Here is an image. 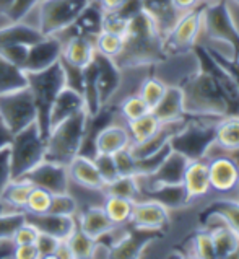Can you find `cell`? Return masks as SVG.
I'll list each match as a JSON object with an SVG mask.
<instances>
[{
	"label": "cell",
	"instance_id": "obj_14",
	"mask_svg": "<svg viewBox=\"0 0 239 259\" xmlns=\"http://www.w3.org/2000/svg\"><path fill=\"white\" fill-rule=\"evenodd\" d=\"M64 42L59 36H44L28 49V59L25 64V72L44 70L61 61Z\"/></svg>",
	"mask_w": 239,
	"mask_h": 259
},
{
	"label": "cell",
	"instance_id": "obj_47",
	"mask_svg": "<svg viewBox=\"0 0 239 259\" xmlns=\"http://www.w3.org/2000/svg\"><path fill=\"white\" fill-rule=\"evenodd\" d=\"M38 235H39V232L36 230L31 224L23 222V224L15 228V232L12 235V240H13L15 245H34Z\"/></svg>",
	"mask_w": 239,
	"mask_h": 259
},
{
	"label": "cell",
	"instance_id": "obj_9",
	"mask_svg": "<svg viewBox=\"0 0 239 259\" xmlns=\"http://www.w3.org/2000/svg\"><path fill=\"white\" fill-rule=\"evenodd\" d=\"M0 121L13 136L38 121V109L29 87L0 95Z\"/></svg>",
	"mask_w": 239,
	"mask_h": 259
},
{
	"label": "cell",
	"instance_id": "obj_12",
	"mask_svg": "<svg viewBox=\"0 0 239 259\" xmlns=\"http://www.w3.org/2000/svg\"><path fill=\"white\" fill-rule=\"evenodd\" d=\"M21 180L28 181L31 186L46 189L51 194L67 192L70 184L67 165L57 163V161H52L47 158H44L41 163H38L33 169H29L26 175L21 176Z\"/></svg>",
	"mask_w": 239,
	"mask_h": 259
},
{
	"label": "cell",
	"instance_id": "obj_45",
	"mask_svg": "<svg viewBox=\"0 0 239 259\" xmlns=\"http://www.w3.org/2000/svg\"><path fill=\"white\" fill-rule=\"evenodd\" d=\"M59 241L56 236L52 235H47V233H41L38 235V238L34 241V246L38 249V254H39V259H51L54 257V253L59 246Z\"/></svg>",
	"mask_w": 239,
	"mask_h": 259
},
{
	"label": "cell",
	"instance_id": "obj_22",
	"mask_svg": "<svg viewBox=\"0 0 239 259\" xmlns=\"http://www.w3.org/2000/svg\"><path fill=\"white\" fill-rule=\"evenodd\" d=\"M77 227L89 238L98 240L116 227L104 212L103 205H89L77 213Z\"/></svg>",
	"mask_w": 239,
	"mask_h": 259
},
{
	"label": "cell",
	"instance_id": "obj_23",
	"mask_svg": "<svg viewBox=\"0 0 239 259\" xmlns=\"http://www.w3.org/2000/svg\"><path fill=\"white\" fill-rule=\"evenodd\" d=\"M67 168H69V176L72 183L89 188V189H98V191L104 189V181L91 157L77 155V157L67 165Z\"/></svg>",
	"mask_w": 239,
	"mask_h": 259
},
{
	"label": "cell",
	"instance_id": "obj_36",
	"mask_svg": "<svg viewBox=\"0 0 239 259\" xmlns=\"http://www.w3.org/2000/svg\"><path fill=\"white\" fill-rule=\"evenodd\" d=\"M189 245L192 253L190 256L194 257H200V259H215V246H213V240L208 228L204 230H199L197 233H194V236L189 240Z\"/></svg>",
	"mask_w": 239,
	"mask_h": 259
},
{
	"label": "cell",
	"instance_id": "obj_8",
	"mask_svg": "<svg viewBox=\"0 0 239 259\" xmlns=\"http://www.w3.org/2000/svg\"><path fill=\"white\" fill-rule=\"evenodd\" d=\"M202 9H204V2L179 15L173 28L163 38L166 57L187 54L197 46L199 36L202 34Z\"/></svg>",
	"mask_w": 239,
	"mask_h": 259
},
{
	"label": "cell",
	"instance_id": "obj_20",
	"mask_svg": "<svg viewBox=\"0 0 239 259\" xmlns=\"http://www.w3.org/2000/svg\"><path fill=\"white\" fill-rule=\"evenodd\" d=\"M156 232L133 230L129 225L124 235L111 246V257H140L144 251L156 240Z\"/></svg>",
	"mask_w": 239,
	"mask_h": 259
},
{
	"label": "cell",
	"instance_id": "obj_19",
	"mask_svg": "<svg viewBox=\"0 0 239 259\" xmlns=\"http://www.w3.org/2000/svg\"><path fill=\"white\" fill-rule=\"evenodd\" d=\"M80 111H86L85 109V101L81 93L77 90H73L70 87H64L59 95L56 96L54 103H52L51 111H49V131L54 129L56 125L64 122L69 117L75 116Z\"/></svg>",
	"mask_w": 239,
	"mask_h": 259
},
{
	"label": "cell",
	"instance_id": "obj_25",
	"mask_svg": "<svg viewBox=\"0 0 239 259\" xmlns=\"http://www.w3.org/2000/svg\"><path fill=\"white\" fill-rule=\"evenodd\" d=\"M152 113L158 117L160 122H173L177 119H182L185 116L182 88L179 85L168 87L160 103L152 109Z\"/></svg>",
	"mask_w": 239,
	"mask_h": 259
},
{
	"label": "cell",
	"instance_id": "obj_40",
	"mask_svg": "<svg viewBox=\"0 0 239 259\" xmlns=\"http://www.w3.org/2000/svg\"><path fill=\"white\" fill-rule=\"evenodd\" d=\"M94 165L98 168V171L104 181V186L108 183H113L116 178H119V171H117V166H116V161H114V155H109V153H96L94 157Z\"/></svg>",
	"mask_w": 239,
	"mask_h": 259
},
{
	"label": "cell",
	"instance_id": "obj_13",
	"mask_svg": "<svg viewBox=\"0 0 239 259\" xmlns=\"http://www.w3.org/2000/svg\"><path fill=\"white\" fill-rule=\"evenodd\" d=\"M182 189L185 194V204H192L207 196L212 191L208 178V158H192L184 169Z\"/></svg>",
	"mask_w": 239,
	"mask_h": 259
},
{
	"label": "cell",
	"instance_id": "obj_6",
	"mask_svg": "<svg viewBox=\"0 0 239 259\" xmlns=\"http://www.w3.org/2000/svg\"><path fill=\"white\" fill-rule=\"evenodd\" d=\"M44 158H46V139L42 137L36 122L12 137L10 160L13 180L26 175Z\"/></svg>",
	"mask_w": 239,
	"mask_h": 259
},
{
	"label": "cell",
	"instance_id": "obj_4",
	"mask_svg": "<svg viewBox=\"0 0 239 259\" xmlns=\"http://www.w3.org/2000/svg\"><path fill=\"white\" fill-rule=\"evenodd\" d=\"M88 121L89 114L86 111H80L75 116L51 129L46 137V158L69 165L77 155H80L86 136Z\"/></svg>",
	"mask_w": 239,
	"mask_h": 259
},
{
	"label": "cell",
	"instance_id": "obj_53",
	"mask_svg": "<svg viewBox=\"0 0 239 259\" xmlns=\"http://www.w3.org/2000/svg\"><path fill=\"white\" fill-rule=\"evenodd\" d=\"M171 4H173V7L179 13H184V12L194 9V7H197L202 2L200 0H171Z\"/></svg>",
	"mask_w": 239,
	"mask_h": 259
},
{
	"label": "cell",
	"instance_id": "obj_57",
	"mask_svg": "<svg viewBox=\"0 0 239 259\" xmlns=\"http://www.w3.org/2000/svg\"><path fill=\"white\" fill-rule=\"evenodd\" d=\"M200 2H212V0H200Z\"/></svg>",
	"mask_w": 239,
	"mask_h": 259
},
{
	"label": "cell",
	"instance_id": "obj_55",
	"mask_svg": "<svg viewBox=\"0 0 239 259\" xmlns=\"http://www.w3.org/2000/svg\"><path fill=\"white\" fill-rule=\"evenodd\" d=\"M12 4H13V0H0V17L7 18V13H9Z\"/></svg>",
	"mask_w": 239,
	"mask_h": 259
},
{
	"label": "cell",
	"instance_id": "obj_26",
	"mask_svg": "<svg viewBox=\"0 0 239 259\" xmlns=\"http://www.w3.org/2000/svg\"><path fill=\"white\" fill-rule=\"evenodd\" d=\"M44 38L38 28L25 23V21H9L0 26V48L13 46V44H31Z\"/></svg>",
	"mask_w": 239,
	"mask_h": 259
},
{
	"label": "cell",
	"instance_id": "obj_41",
	"mask_svg": "<svg viewBox=\"0 0 239 259\" xmlns=\"http://www.w3.org/2000/svg\"><path fill=\"white\" fill-rule=\"evenodd\" d=\"M129 20L121 15L119 12L116 13H103V21H101V31H108V33H114L124 38V34L127 33V28H129Z\"/></svg>",
	"mask_w": 239,
	"mask_h": 259
},
{
	"label": "cell",
	"instance_id": "obj_43",
	"mask_svg": "<svg viewBox=\"0 0 239 259\" xmlns=\"http://www.w3.org/2000/svg\"><path fill=\"white\" fill-rule=\"evenodd\" d=\"M25 222V212L0 213V240L12 238L15 228Z\"/></svg>",
	"mask_w": 239,
	"mask_h": 259
},
{
	"label": "cell",
	"instance_id": "obj_37",
	"mask_svg": "<svg viewBox=\"0 0 239 259\" xmlns=\"http://www.w3.org/2000/svg\"><path fill=\"white\" fill-rule=\"evenodd\" d=\"M67 243L72 249L73 259H88L91 257V249L94 245V240L89 238L88 235H85L83 232L77 227L75 232H73L69 238H67Z\"/></svg>",
	"mask_w": 239,
	"mask_h": 259
},
{
	"label": "cell",
	"instance_id": "obj_39",
	"mask_svg": "<svg viewBox=\"0 0 239 259\" xmlns=\"http://www.w3.org/2000/svg\"><path fill=\"white\" fill-rule=\"evenodd\" d=\"M51 213H57V215H70V217H77L78 213V204L75 201L69 191L62 192V194H52V201L49 210Z\"/></svg>",
	"mask_w": 239,
	"mask_h": 259
},
{
	"label": "cell",
	"instance_id": "obj_52",
	"mask_svg": "<svg viewBox=\"0 0 239 259\" xmlns=\"http://www.w3.org/2000/svg\"><path fill=\"white\" fill-rule=\"evenodd\" d=\"M54 257L56 259H73L72 249L69 246V243H67V240L59 241V246H57L56 253H54Z\"/></svg>",
	"mask_w": 239,
	"mask_h": 259
},
{
	"label": "cell",
	"instance_id": "obj_17",
	"mask_svg": "<svg viewBox=\"0 0 239 259\" xmlns=\"http://www.w3.org/2000/svg\"><path fill=\"white\" fill-rule=\"evenodd\" d=\"M94 152L114 155L130 145V136L124 121H109L94 134Z\"/></svg>",
	"mask_w": 239,
	"mask_h": 259
},
{
	"label": "cell",
	"instance_id": "obj_58",
	"mask_svg": "<svg viewBox=\"0 0 239 259\" xmlns=\"http://www.w3.org/2000/svg\"><path fill=\"white\" fill-rule=\"evenodd\" d=\"M236 197H239V191H237V196H236Z\"/></svg>",
	"mask_w": 239,
	"mask_h": 259
},
{
	"label": "cell",
	"instance_id": "obj_32",
	"mask_svg": "<svg viewBox=\"0 0 239 259\" xmlns=\"http://www.w3.org/2000/svg\"><path fill=\"white\" fill-rule=\"evenodd\" d=\"M166 88H168V85L164 83L160 77L147 75L138 83L137 93L140 95V98L147 103V106L150 108V111H152L160 103V100L163 98V95H164V92H166Z\"/></svg>",
	"mask_w": 239,
	"mask_h": 259
},
{
	"label": "cell",
	"instance_id": "obj_10",
	"mask_svg": "<svg viewBox=\"0 0 239 259\" xmlns=\"http://www.w3.org/2000/svg\"><path fill=\"white\" fill-rule=\"evenodd\" d=\"M129 225L133 230L161 233L171 225V210L156 199H137V201H133Z\"/></svg>",
	"mask_w": 239,
	"mask_h": 259
},
{
	"label": "cell",
	"instance_id": "obj_35",
	"mask_svg": "<svg viewBox=\"0 0 239 259\" xmlns=\"http://www.w3.org/2000/svg\"><path fill=\"white\" fill-rule=\"evenodd\" d=\"M104 194H116L122 196L132 201L140 199V186L137 176H119L113 183H108L104 186Z\"/></svg>",
	"mask_w": 239,
	"mask_h": 259
},
{
	"label": "cell",
	"instance_id": "obj_5",
	"mask_svg": "<svg viewBox=\"0 0 239 259\" xmlns=\"http://www.w3.org/2000/svg\"><path fill=\"white\" fill-rule=\"evenodd\" d=\"M28 87L33 93V98L38 109V127L42 137L46 139L49 134V111L54 103L59 92L65 87V72L62 62L59 61L51 67L38 70V72H26Z\"/></svg>",
	"mask_w": 239,
	"mask_h": 259
},
{
	"label": "cell",
	"instance_id": "obj_7",
	"mask_svg": "<svg viewBox=\"0 0 239 259\" xmlns=\"http://www.w3.org/2000/svg\"><path fill=\"white\" fill-rule=\"evenodd\" d=\"M202 33L210 41L223 42L233 49L234 59L239 61V29L231 17L228 0L204 2L202 9Z\"/></svg>",
	"mask_w": 239,
	"mask_h": 259
},
{
	"label": "cell",
	"instance_id": "obj_30",
	"mask_svg": "<svg viewBox=\"0 0 239 259\" xmlns=\"http://www.w3.org/2000/svg\"><path fill=\"white\" fill-rule=\"evenodd\" d=\"M28 87L26 72L0 56V95L12 93Z\"/></svg>",
	"mask_w": 239,
	"mask_h": 259
},
{
	"label": "cell",
	"instance_id": "obj_15",
	"mask_svg": "<svg viewBox=\"0 0 239 259\" xmlns=\"http://www.w3.org/2000/svg\"><path fill=\"white\" fill-rule=\"evenodd\" d=\"M96 64V85H98V93L101 105L109 106V103L114 100V96L122 83V70L117 67V64L109 57L101 54H94Z\"/></svg>",
	"mask_w": 239,
	"mask_h": 259
},
{
	"label": "cell",
	"instance_id": "obj_34",
	"mask_svg": "<svg viewBox=\"0 0 239 259\" xmlns=\"http://www.w3.org/2000/svg\"><path fill=\"white\" fill-rule=\"evenodd\" d=\"M94 49L96 53L109 57L116 61V59L121 56L122 49H124V38L114 33H108V31H100L94 36Z\"/></svg>",
	"mask_w": 239,
	"mask_h": 259
},
{
	"label": "cell",
	"instance_id": "obj_33",
	"mask_svg": "<svg viewBox=\"0 0 239 259\" xmlns=\"http://www.w3.org/2000/svg\"><path fill=\"white\" fill-rule=\"evenodd\" d=\"M116 109H117V113L124 122L137 119V117L144 116L150 111V108H148L147 103L140 98V95L137 92L130 93V95H125L124 98L119 100V103L116 105Z\"/></svg>",
	"mask_w": 239,
	"mask_h": 259
},
{
	"label": "cell",
	"instance_id": "obj_3",
	"mask_svg": "<svg viewBox=\"0 0 239 259\" xmlns=\"http://www.w3.org/2000/svg\"><path fill=\"white\" fill-rule=\"evenodd\" d=\"M91 2L93 0H39L21 21L38 28L44 36H56L75 23Z\"/></svg>",
	"mask_w": 239,
	"mask_h": 259
},
{
	"label": "cell",
	"instance_id": "obj_46",
	"mask_svg": "<svg viewBox=\"0 0 239 259\" xmlns=\"http://www.w3.org/2000/svg\"><path fill=\"white\" fill-rule=\"evenodd\" d=\"M12 180H13V176H12L10 145H7L0 149V196H2V192L9 186Z\"/></svg>",
	"mask_w": 239,
	"mask_h": 259
},
{
	"label": "cell",
	"instance_id": "obj_31",
	"mask_svg": "<svg viewBox=\"0 0 239 259\" xmlns=\"http://www.w3.org/2000/svg\"><path fill=\"white\" fill-rule=\"evenodd\" d=\"M161 124L163 122H160V119L152 111H148L147 114L137 117V119L125 122L127 131H129V136H130V144H140L153 137L161 127Z\"/></svg>",
	"mask_w": 239,
	"mask_h": 259
},
{
	"label": "cell",
	"instance_id": "obj_18",
	"mask_svg": "<svg viewBox=\"0 0 239 259\" xmlns=\"http://www.w3.org/2000/svg\"><path fill=\"white\" fill-rule=\"evenodd\" d=\"M239 150V116L226 114L215 122V142L205 153L210 157L215 153H234Z\"/></svg>",
	"mask_w": 239,
	"mask_h": 259
},
{
	"label": "cell",
	"instance_id": "obj_50",
	"mask_svg": "<svg viewBox=\"0 0 239 259\" xmlns=\"http://www.w3.org/2000/svg\"><path fill=\"white\" fill-rule=\"evenodd\" d=\"M111 245L106 241V240H94V245H93V249H91V257H96V259H106V257H111Z\"/></svg>",
	"mask_w": 239,
	"mask_h": 259
},
{
	"label": "cell",
	"instance_id": "obj_29",
	"mask_svg": "<svg viewBox=\"0 0 239 259\" xmlns=\"http://www.w3.org/2000/svg\"><path fill=\"white\" fill-rule=\"evenodd\" d=\"M103 209L106 212L108 219L114 225H129L133 209V201L122 196L116 194H104L103 199Z\"/></svg>",
	"mask_w": 239,
	"mask_h": 259
},
{
	"label": "cell",
	"instance_id": "obj_54",
	"mask_svg": "<svg viewBox=\"0 0 239 259\" xmlns=\"http://www.w3.org/2000/svg\"><path fill=\"white\" fill-rule=\"evenodd\" d=\"M12 137H13V134L12 132L7 129V125L0 121V149L2 147H7V145H10V142H12Z\"/></svg>",
	"mask_w": 239,
	"mask_h": 259
},
{
	"label": "cell",
	"instance_id": "obj_16",
	"mask_svg": "<svg viewBox=\"0 0 239 259\" xmlns=\"http://www.w3.org/2000/svg\"><path fill=\"white\" fill-rule=\"evenodd\" d=\"M25 222L31 224L38 232L52 235L57 240H67L77 228L75 217L57 215V213H51V212H44V213L25 212Z\"/></svg>",
	"mask_w": 239,
	"mask_h": 259
},
{
	"label": "cell",
	"instance_id": "obj_28",
	"mask_svg": "<svg viewBox=\"0 0 239 259\" xmlns=\"http://www.w3.org/2000/svg\"><path fill=\"white\" fill-rule=\"evenodd\" d=\"M205 215H215L221 219L239 235V197L221 196L207 207L205 212L202 213V217Z\"/></svg>",
	"mask_w": 239,
	"mask_h": 259
},
{
	"label": "cell",
	"instance_id": "obj_56",
	"mask_svg": "<svg viewBox=\"0 0 239 259\" xmlns=\"http://www.w3.org/2000/svg\"><path fill=\"white\" fill-rule=\"evenodd\" d=\"M231 2H234L236 5H239V0H231Z\"/></svg>",
	"mask_w": 239,
	"mask_h": 259
},
{
	"label": "cell",
	"instance_id": "obj_51",
	"mask_svg": "<svg viewBox=\"0 0 239 259\" xmlns=\"http://www.w3.org/2000/svg\"><path fill=\"white\" fill-rule=\"evenodd\" d=\"M94 2L100 5V9L104 13H116L121 12L129 0H94Z\"/></svg>",
	"mask_w": 239,
	"mask_h": 259
},
{
	"label": "cell",
	"instance_id": "obj_42",
	"mask_svg": "<svg viewBox=\"0 0 239 259\" xmlns=\"http://www.w3.org/2000/svg\"><path fill=\"white\" fill-rule=\"evenodd\" d=\"M114 161L119 176H137V158L130 153L129 147L114 153Z\"/></svg>",
	"mask_w": 239,
	"mask_h": 259
},
{
	"label": "cell",
	"instance_id": "obj_24",
	"mask_svg": "<svg viewBox=\"0 0 239 259\" xmlns=\"http://www.w3.org/2000/svg\"><path fill=\"white\" fill-rule=\"evenodd\" d=\"M216 219H218V217H216ZM218 220L221 222V224L205 225V228L210 230L216 257H220V259L239 257V235L229 225H226L221 219H218Z\"/></svg>",
	"mask_w": 239,
	"mask_h": 259
},
{
	"label": "cell",
	"instance_id": "obj_1",
	"mask_svg": "<svg viewBox=\"0 0 239 259\" xmlns=\"http://www.w3.org/2000/svg\"><path fill=\"white\" fill-rule=\"evenodd\" d=\"M166 59L163 48V34L156 28L153 20L140 10L132 15L129 28L124 34V49L116 59L121 70L152 67Z\"/></svg>",
	"mask_w": 239,
	"mask_h": 259
},
{
	"label": "cell",
	"instance_id": "obj_27",
	"mask_svg": "<svg viewBox=\"0 0 239 259\" xmlns=\"http://www.w3.org/2000/svg\"><path fill=\"white\" fill-rule=\"evenodd\" d=\"M140 4H141V10L153 20V23L160 29L163 38L173 28L176 20L179 18V15H181L173 7L171 0H140Z\"/></svg>",
	"mask_w": 239,
	"mask_h": 259
},
{
	"label": "cell",
	"instance_id": "obj_11",
	"mask_svg": "<svg viewBox=\"0 0 239 259\" xmlns=\"http://www.w3.org/2000/svg\"><path fill=\"white\" fill-rule=\"evenodd\" d=\"M208 158V178L212 191L220 196H237L239 165L229 153H215Z\"/></svg>",
	"mask_w": 239,
	"mask_h": 259
},
{
	"label": "cell",
	"instance_id": "obj_21",
	"mask_svg": "<svg viewBox=\"0 0 239 259\" xmlns=\"http://www.w3.org/2000/svg\"><path fill=\"white\" fill-rule=\"evenodd\" d=\"M62 62L80 69H83L88 64L93 62L96 54L93 38H88V36H69V38L62 39Z\"/></svg>",
	"mask_w": 239,
	"mask_h": 259
},
{
	"label": "cell",
	"instance_id": "obj_49",
	"mask_svg": "<svg viewBox=\"0 0 239 259\" xmlns=\"http://www.w3.org/2000/svg\"><path fill=\"white\" fill-rule=\"evenodd\" d=\"M12 257L15 259H39L34 245H15Z\"/></svg>",
	"mask_w": 239,
	"mask_h": 259
},
{
	"label": "cell",
	"instance_id": "obj_38",
	"mask_svg": "<svg viewBox=\"0 0 239 259\" xmlns=\"http://www.w3.org/2000/svg\"><path fill=\"white\" fill-rule=\"evenodd\" d=\"M51 201H52V194L49 191L33 186L31 191H29V194H28L25 212L26 213H44V212H47L49 207H51Z\"/></svg>",
	"mask_w": 239,
	"mask_h": 259
},
{
	"label": "cell",
	"instance_id": "obj_2",
	"mask_svg": "<svg viewBox=\"0 0 239 259\" xmlns=\"http://www.w3.org/2000/svg\"><path fill=\"white\" fill-rule=\"evenodd\" d=\"M184 93V108L189 116L221 117L229 114V105L218 80L213 73L202 67L179 85Z\"/></svg>",
	"mask_w": 239,
	"mask_h": 259
},
{
	"label": "cell",
	"instance_id": "obj_48",
	"mask_svg": "<svg viewBox=\"0 0 239 259\" xmlns=\"http://www.w3.org/2000/svg\"><path fill=\"white\" fill-rule=\"evenodd\" d=\"M38 4H39V0H13L10 10L7 13V20L21 21Z\"/></svg>",
	"mask_w": 239,
	"mask_h": 259
},
{
	"label": "cell",
	"instance_id": "obj_44",
	"mask_svg": "<svg viewBox=\"0 0 239 259\" xmlns=\"http://www.w3.org/2000/svg\"><path fill=\"white\" fill-rule=\"evenodd\" d=\"M28 49H29V46H26V44H13V46L0 48V56L7 59L9 62L23 69L26 64V59H28Z\"/></svg>",
	"mask_w": 239,
	"mask_h": 259
}]
</instances>
